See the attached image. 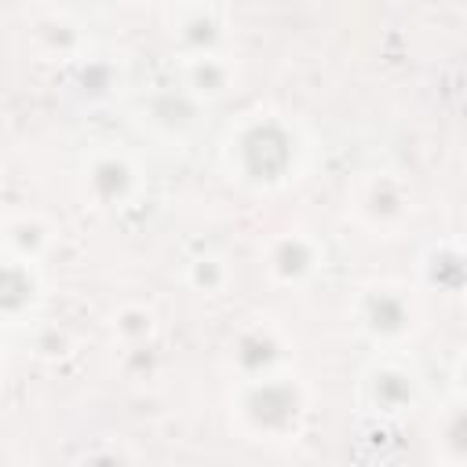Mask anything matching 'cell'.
Segmentation results:
<instances>
[{
	"mask_svg": "<svg viewBox=\"0 0 467 467\" xmlns=\"http://www.w3.org/2000/svg\"><path fill=\"white\" fill-rule=\"evenodd\" d=\"M347 321L372 354H409L427 325V299L409 277H368L350 292Z\"/></svg>",
	"mask_w": 467,
	"mask_h": 467,
	"instance_id": "cell-3",
	"label": "cell"
},
{
	"mask_svg": "<svg viewBox=\"0 0 467 467\" xmlns=\"http://www.w3.org/2000/svg\"><path fill=\"white\" fill-rule=\"evenodd\" d=\"M161 26L175 58L230 51L234 40V15L223 4H168L161 11Z\"/></svg>",
	"mask_w": 467,
	"mask_h": 467,
	"instance_id": "cell-10",
	"label": "cell"
},
{
	"mask_svg": "<svg viewBox=\"0 0 467 467\" xmlns=\"http://www.w3.org/2000/svg\"><path fill=\"white\" fill-rule=\"evenodd\" d=\"M467 420H463V394H449L438 412H434V427H431V445H434V460L438 467H463L467 456Z\"/></svg>",
	"mask_w": 467,
	"mask_h": 467,
	"instance_id": "cell-18",
	"label": "cell"
},
{
	"mask_svg": "<svg viewBox=\"0 0 467 467\" xmlns=\"http://www.w3.org/2000/svg\"><path fill=\"white\" fill-rule=\"evenodd\" d=\"M193 102L204 109L226 102L237 84H241V62L234 51H208V55H190L175 58V77H171Z\"/></svg>",
	"mask_w": 467,
	"mask_h": 467,
	"instance_id": "cell-13",
	"label": "cell"
},
{
	"mask_svg": "<svg viewBox=\"0 0 467 467\" xmlns=\"http://www.w3.org/2000/svg\"><path fill=\"white\" fill-rule=\"evenodd\" d=\"M58 91L77 109H109L131 91L128 62L106 47L88 44L77 58H69L58 73Z\"/></svg>",
	"mask_w": 467,
	"mask_h": 467,
	"instance_id": "cell-8",
	"label": "cell"
},
{
	"mask_svg": "<svg viewBox=\"0 0 467 467\" xmlns=\"http://www.w3.org/2000/svg\"><path fill=\"white\" fill-rule=\"evenodd\" d=\"M288 365H292V336L266 317L241 325L226 347L230 379H252V376H266Z\"/></svg>",
	"mask_w": 467,
	"mask_h": 467,
	"instance_id": "cell-11",
	"label": "cell"
},
{
	"mask_svg": "<svg viewBox=\"0 0 467 467\" xmlns=\"http://www.w3.org/2000/svg\"><path fill=\"white\" fill-rule=\"evenodd\" d=\"M77 467H131V460H128V452L117 449V445H99V449H91Z\"/></svg>",
	"mask_w": 467,
	"mask_h": 467,
	"instance_id": "cell-20",
	"label": "cell"
},
{
	"mask_svg": "<svg viewBox=\"0 0 467 467\" xmlns=\"http://www.w3.org/2000/svg\"><path fill=\"white\" fill-rule=\"evenodd\" d=\"M226 416L244 441L285 449L306 434L314 416V390L296 365L252 379H230Z\"/></svg>",
	"mask_w": 467,
	"mask_h": 467,
	"instance_id": "cell-2",
	"label": "cell"
},
{
	"mask_svg": "<svg viewBox=\"0 0 467 467\" xmlns=\"http://www.w3.org/2000/svg\"><path fill=\"white\" fill-rule=\"evenodd\" d=\"M427 401V376L409 354H372L354 379V409L376 427L405 423Z\"/></svg>",
	"mask_w": 467,
	"mask_h": 467,
	"instance_id": "cell-4",
	"label": "cell"
},
{
	"mask_svg": "<svg viewBox=\"0 0 467 467\" xmlns=\"http://www.w3.org/2000/svg\"><path fill=\"white\" fill-rule=\"evenodd\" d=\"M263 277L281 292H303L328 270V244L306 226H285L259 248Z\"/></svg>",
	"mask_w": 467,
	"mask_h": 467,
	"instance_id": "cell-9",
	"label": "cell"
},
{
	"mask_svg": "<svg viewBox=\"0 0 467 467\" xmlns=\"http://www.w3.org/2000/svg\"><path fill=\"white\" fill-rule=\"evenodd\" d=\"M58 244V226L44 215V212H11L4 223H0V248L18 255V259H29V263H40L55 252Z\"/></svg>",
	"mask_w": 467,
	"mask_h": 467,
	"instance_id": "cell-15",
	"label": "cell"
},
{
	"mask_svg": "<svg viewBox=\"0 0 467 467\" xmlns=\"http://www.w3.org/2000/svg\"><path fill=\"white\" fill-rule=\"evenodd\" d=\"M128 120L142 139L168 146V150H186L204 131L208 109L193 102L175 80H164V84H150L135 91L128 106Z\"/></svg>",
	"mask_w": 467,
	"mask_h": 467,
	"instance_id": "cell-7",
	"label": "cell"
},
{
	"mask_svg": "<svg viewBox=\"0 0 467 467\" xmlns=\"http://www.w3.org/2000/svg\"><path fill=\"white\" fill-rule=\"evenodd\" d=\"M463 241L460 237H434L416 252V266H412V285L420 288V296H441V299H456L463 292Z\"/></svg>",
	"mask_w": 467,
	"mask_h": 467,
	"instance_id": "cell-14",
	"label": "cell"
},
{
	"mask_svg": "<svg viewBox=\"0 0 467 467\" xmlns=\"http://www.w3.org/2000/svg\"><path fill=\"white\" fill-rule=\"evenodd\" d=\"M0 383H4V347H0Z\"/></svg>",
	"mask_w": 467,
	"mask_h": 467,
	"instance_id": "cell-21",
	"label": "cell"
},
{
	"mask_svg": "<svg viewBox=\"0 0 467 467\" xmlns=\"http://www.w3.org/2000/svg\"><path fill=\"white\" fill-rule=\"evenodd\" d=\"M179 281L201 299H223L234 285V263L215 244H197L179 263Z\"/></svg>",
	"mask_w": 467,
	"mask_h": 467,
	"instance_id": "cell-16",
	"label": "cell"
},
{
	"mask_svg": "<svg viewBox=\"0 0 467 467\" xmlns=\"http://www.w3.org/2000/svg\"><path fill=\"white\" fill-rule=\"evenodd\" d=\"M106 332L120 350H142L153 347L161 336V314L153 303L146 299H124L109 310L106 317Z\"/></svg>",
	"mask_w": 467,
	"mask_h": 467,
	"instance_id": "cell-17",
	"label": "cell"
},
{
	"mask_svg": "<svg viewBox=\"0 0 467 467\" xmlns=\"http://www.w3.org/2000/svg\"><path fill=\"white\" fill-rule=\"evenodd\" d=\"M347 219L368 237H401L416 219V190L398 168H361L347 182Z\"/></svg>",
	"mask_w": 467,
	"mask_h": 467,
	"instance_id": "cell-5",
	"label": "cell"
},
{
	"mask_svg": "<svg viewBox=\"0 0 467 467\" xmlns=\"http://www.w3.org/2000/svg\"><path fill=\"white\" fill-rule=\"evenodd\" d=\"M18 467H44V463H18Z\"/></svg>",
	"mask_w": 467,
	"mask_h": 467,
	"instance_id": "cell-22",
	"label": "cell"
},
{
	"mask_svg": "<svg viewBox=\"0 0 467 467\" xmlns=\"http://www.w3.org/2000/svg\"><path fill=\"white\" fill-rule=\"evenodd\" d=\"M44 306H47L44 266L0 248V328H33Z\"/></svg>",
	"mask_w": 467,
	"mask_h": 467,
	"instance_id": "cell-12",
	"label": "cell"
},
{
	"mask_svg": "<svg viewBox=\"0 0 467 467\" xmlns=\"http://www.w3.org/2000/svg\"><path fill=\"white\" fill-rule=\"evenodd\" d=\"M36 44H40V51L51 58V62H58V66H66L69 58H77L91 40L66 18V15H58V11H51L40 26H36Z\"/></svg>",
	"mask_w": 467,
	"mask_h": 467,
	"instance_id": "cell-19",
	"label": "cell"
},
{
	"mask_svg": "<svg viewBox=\"0 0 467 467\" xmlns=\"http://www.w3.org/2000/svg\"><path fill=\"white\" fill-rule=\"evenodd\" d=\"M314 142L299 117H292L281 106H248L241 109L223 139H219V168L223 175L252 193V197H274L292 186H299L310 171Z\"/></svg>",
	"mask_w": 467,
	"mask_h": 467,
	"instance_id": "cell-1",
	"label": "cell"
},
{
	"mask_svg": "<svg viewBox=\"0 0 467 467\" xmlns=\"http://www.w3.org/2000/svg\"><path fill=\"white\" fill-rule=\"evenodd\" d=\"M77 186H80V201L91 212L120 215L146 197L150 179H146V168L135 157V150H128L120 142H95L80 157Z\"/></svg>",
	"mask_w": 467,
	"mask_h": 467,
	"instance_id": "cell-6",
	"label": "cell"
}]
</instances>
